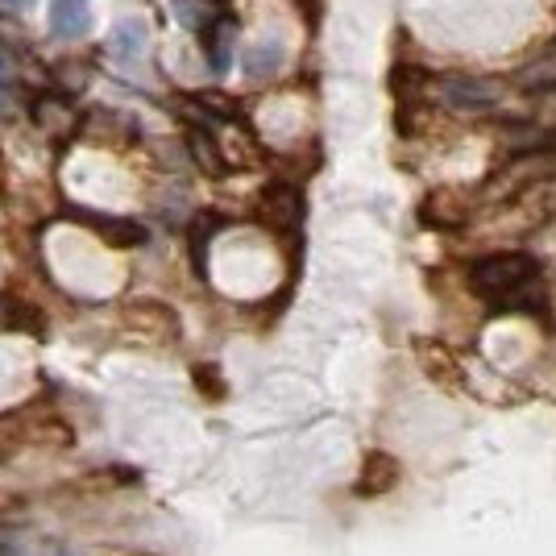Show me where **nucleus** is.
Instances as JSON below:
<instances>
[{"instance_id": "f257e3e1", "label": "nucleus", "mask_w": 556, "mask_h": 556, "mask_svg": "<svg viewBox=\"0 0 556 556\" xmlns=\"http://www.w3.org/2000/svg\"><path fill=\"white\" fill-rule=\"evenodd\" d=\"M469 287L494 307V312H523L544 316V266L532 254H490L469 266Z\"/></svg>"}, {"instance_id": "f03ea898", "label": "nucleus", "mask_w": 556, "mask_h": 556, "mask_svg": "<svg viewBox=\"0 0 556 556\" xmlns=\"http://www.w3.org/2000/svg\"><path fill=\"white\" fill-rule=\"evenodd\" d=\"M424 84L437 92L444 109H457V113H494L503 104V88L494 79H478V75H462V71L424 75Z\"/></svg>"}, {"instance_id": "7ed1b4c3", "label": "nucleus", "mask_w": 556, "mask_h": 556, "mask_svg": "<svg viewBox=\"0 0 556 556\" xmlns=\"http://www.w3.org/2000/svg\"><path fill=\"white\" fill-rule=\"evenodd\" d=\"M237 17L232 13H212L195 25V38H200V50H204V63H208L212 75H225L232 67V50H237Z\"/></svg>"}, {"instance_id": "20e7f679", "label": "nucleus", "mask_w": 556, "mask_h": 556, "mask_svg": "<svg viewBox=\"0 0 556 556\" xmlns=\"http://www.w3.org/2000/svg\"><path fill=\"white\" fill-rule=\"evenodd\" d=\"M63 216H71L75 225H84L88 232H96L100 241H109L113 250H138V245H146V229H141L138 220L104 216V212H92V208H67Z\"/></svg>"}, {"instance_id": "39448f33", "label": "nucleus", "mask_w": 556, "mask_h": 556, "mask_svg": "<svg viewBox=\"0 0 556 556\" xmlns=\"http://www.w3.org/2000/svg\"><path fill=\"white\" fill-rule=\"evenodd\" d=\"M29 116L47 138H71L79 134V113L71 104V96H34L29 100Z\"/></svg>"}, {"instance_id": "423d86ee", "label": "nucleus", "mask_w": 556, "mask_h": 556, "mask_svg": "<svg viewBox=\"0 0 556 556\" xmlns=\"http://www.w3.org/2000/svg\"><path fill=\"white\" fill-rule=\"evenodd\" d=\"M50 34L63 42H79L92 34V4L88 0H50Z\"/></svg>"}, {"instance_id": "0eeeda50", "label": "nucleus", "mask_w": 556, "mask_h": 556, "mask_svg": "<svg viewBox=\"0 0 556 556\" xmlns=\"http://www.w3.org/2000/svg\"><path fill=\"white\" fill-rule=\"evenodd\" d=\"M262 216H266L275 229H295L303 220V195L291 184L266 187V195H262Z\"/></svg>"}, {"instance_id": "6e6552de", "label": "nucleus", "mask_w": 556, "mask_h": 556, "mask_svg": "<svg viewBox=\"0 0 556 556\" xmlns=\"http://www.w3.org/2000/svg\"><path fill=\"white\" fill-rule=\"evenodd\" d=\"M146 42H150V34H146V22H116L113 34H109V54H113L116 63H134L146 54Z\"/></svg>"}, {"instance_id": "1a4fd4ad", "label": "nucleus", "mask_w": 556, "mask_h": 556, "mask_svg": "<svg viewBox=\"0 0 556 556\" xmlns=\"http://www.w3.org/2000/svg\"><path fill=\"white\" fill-rule=\"evenodd\" d=\"M282 63H287V50H282L278 38H262V42L245 50V75L250 79H270V75H278Z\"/></svg>"}, {"instance_id": "9d476101", "label": "nucleus", "mask_w": 556, "mask_h": 556, "mask_svg": "<svg viewBox=\"0 0 556 556\" xmlns=\"http://www.w3.org/2000/svg\"><path fill=\"white\" fill-rule=\"evenodd\" d=\"M187 150H191V159L200 163L204 175H225V170H229L225 154L216 150V141H212V134L204 125H191V129H187Z\"/></svg>"}, {"instance_id": "9b49d317", "label": "nucleus", "mask_w": 556, "mask_h": 556, "mask_svg": "<svg viewBox=\"0 0 556 556\" xmlns=\"http://www.w3.org/2000/svg\"><path fill=\"white\" fill-rule=\"evenodd\" d=\"M216 225H220V220L208 216V212L191 225V266H195V275L200 278L208 275V241H212V232H216Z\"/></svg>"}, {"instance_id": "f8f14e48", "label": "nucleus", "mask_w": 556, "mask_h": 556, "mask_svg": "<svg viewBox=\"0 0 556 556\" xmlns=\"http://www.w3.org/2000/svg\"><path fill=\"white\" fill-rule=\"evenodd\" d=\"M204 4H208V0H175V17H179L187 29H195V25L204 22Z\"/></svg>"}, {"instance_id": "ddd939ff", "label": "nucleus", "mask_w": 556, "mask_h": 556, "mask_svg": "<svg viewBox=\"0 0 556 556\" xmlns=\"http://www.w3.org/2000/svg\"><path fill=\"white\" fill-rule=\"evenodd\" d=\"M0 4H4V9H29L34 0H0Z\"/></svg>"}, {"instance_id": "4468645a", "label": "nucleus", "mask_w": 556, "mask_h": 556, "mask_svg": "<svg viewBox=\"0 0 556 556\" xmlns=\"http://www.w3.org/2000/svg\"><path fill=\"white\" fill-rule=\"evenodd\" d=\"M0 187H4V154H0Z\"/></svg>"}, {"instance_id": "2eb2a0df", "label": "nucleus", "mask_w": 556, "mask_h": 556, "mask_svg": "<svg viewBox=\"0 0 556 556\" xmlns=\"http://www.w3.org/2000/svg\"><path fill=\"white\" fill-rule=\"evenodd\" d=\"M553 146H556V134H553Z\"/></svg>"}]
</instances>
